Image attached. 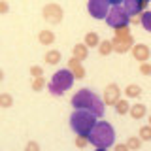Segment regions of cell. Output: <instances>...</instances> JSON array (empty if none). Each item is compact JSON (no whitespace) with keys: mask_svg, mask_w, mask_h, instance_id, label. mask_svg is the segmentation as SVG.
<instances>
[{"mask_svg":"<svg viewBox=\"0 0 151 151\" xmlns=\"http://www.w3.org/2000/svg\"><path fill=\"white\" fill-rule=\"evenodd\" d=\"M70 102H72L74 110H87L96 119L104 115V100L96 93H93L91 89H79V91H76V94L72 96Z\"/></svg>","mask_w":151,"mask_h":151,"instance_id":"1","label":"cell"},{"mask_svg":"<svg viewBox=\"0 0 151 151\" xmlns=\"http://www.w3.org/2000/svg\"><path fill=\"white\" fill-rule=\"evenodd\" d=\"M89 144H93L96 149H108L111 145H115V130L108 121H98L91 130V134L87 136Z\"/></svg>","mask_w":151,"mask_h":151,"instance_id":"2","label":"cell"},{"mask_svg":"<svg viewBox=\"0 0 151 151\" xmlns=\"http://www.w3.org/2000/svg\"><path fill=\"white\" fill-rule=\"evenodd\" d=\"M96 123V117L87 110H74L70 115V129L76 132V136H89Z\"/></svg>","mask_w":151,"mask_h":151,"instance_id":"3","label":"cell"},{"mask_svg":"<svg viewBox=\"0 0 151 151\" xmlns=\"http://www.w3.org/2000/svg\"><path fill=\"white\" fill-rule=\"evenodd\" d=\"M74 79H76L74 74L70 72L68 68H60V70H57L53 74L51 81L47 83V91L53 94V96H63L68 89H72Z\"/></svg>","mask_w":151,"mask_h":151,"instance_id":"4","label":"cell"},{"mask_svg":"<svg viewBox=\"0 0 151 151\" xmlns=\"http://www.w3.org/2000/svg\"><path fill=\"white\" fill-rule=\"evenodd\" d=\"M111 2V9H110V13H108V17H106V23L110 25L111 28H125V27H129V23H130V19L125 15V12L121 9L119 6V0H110Z\"/></svg>","mask_w":151,"mask_h":151,"instance_id":"5","label":"cell"},{"mask_svg":"<svg viewBox=\"0 0 151 151\" xmlns=\"http://www.w3.org/2000/svg\"><path fill=\"white\" fill-rule=\"evenodd\" d=\"M87 9L89 13H91L93 19H106L108 13H110L111 9V2L110 0H89L87 2Z\"/></svg>","mask_w":151,"mask_h":151,"instance_id":"6","label":"cell"},{"mask_svg":"<svg viewBox=\"0 0 151 151\" xmlns=\"http://www.w3.org/2000/svg\"><path fill=\"white\" fill-rule=\"evenodd\" d=\"M42 15H44L45 23H49V25H59L64 19V9L60 8L59 4L51 2V4H45V6L42 8Z\"/></svg>","mask_w":151,"mask_h":151,"instance_id":"7","label":"cell"},{"mask_svg":"<svg viewBox=\"0 0 151 151\" xmlns=\"http://www.w3.org/2000/svg\"><path fill=\"white\" fill-rule=\"evenodd\" d=\"M119 6L125 12V15L132 19L134 15H140L142 12L147 9V0H123V2L119 0Z\"/></svg>","mask_w":151,"mask_h":151,"instance_id":"8","label":"cell"},{"mask_svg":"<svg viewBox=\"0 0 151 151\" xmlns=\"http://www.w3.org/2000/svg\"><path fill=\"white\" fill-rule=\"evenodd\" d=\"M102 100H104V106H115V104L121 100V89H119V85H117V83L106 85Z\"/></svg>","mask_w":151,"mask_h":151,"instance_id":"9","label":"cell"},{"mask_svg":"<svg viewBox=\"0 0 151 151\" xmlns=\"http://www.w3.org/2000/svg\"><path fill=\"white\" fill-rule=\"evenodd\" d=\"M130 53H132V57H134L140 64H144V63L149 60L151 49H149V45H145V44H134V47L130 49Z\"/></svg>","mask_w":151,"mask_h":151,"instance_id":"10","label":"cell"},{"mask_svg":"<svg viewBox=\"0 0 151 151\" xmlns=\"http://www.w3.org/2000/svg\"><path fill=\"white\" fill-rule=\"evenodd\" d=\"M145 113H147V108H145V104L142 102H136V104H130V110H129V115L132 117V119H144Z\"/></svg>","mask_w":151,"mask_h":151,"instance_id":"11","label":"cell"},{"mask_svg":"<svg viewBox=\"0 0 151 151\" xmlns=\"http://www.w3.org/2000/svg\"><path fill=\"white\" fill-rule=\"evenodd\" d=\"M68 70L74 74L76 79H83V78H85V68L81 66V63H79V60L74 59V57L68 60Z\"/></svg>","mask_w":151,"mask_h":151,"instance_id":"12","label":"cell"},{"mask_svg":"<svg viewBox=\"0 0 151 151\" xmlns=\"http://www.w3.org/2000/svg\"><path fill=\"white\" fill-rule=\"evenodd\" d=\"M72 57L76 60H79V63H83V60H87L89 57V47L85 44H76L72 47Z\"/></svg>","mask_w":151,"mask_h":151,"instance_id":"13","label":"cell"},{"mask_svg":"<svg viewBox=\"0 0 151 151\" xmlns=\"http://www.w3.org/2000/svg\"><path fill=\"white\" fill-rule=\"evenodd\" d=\"M44 59H45V63H47V64L55 66V64H59V63H60L63 55H60V51H59V49H49V51H45Z\"/></svg>","mask_w":151,"mask_h":151,"instance_id":"14","label":"cell"},{"mask_svg":"<svg viewBox=\"0 0 151 151\" xmlns=\"http://www.w3.org/2000/svg\"><path fill=\"white\" fill-rule=\"evenodd\" d=\"M38 42H40L42 45H51L55 42V32L53 30H40V34H38Z\"/></svg>","mask_w":151,"mask_h":151,"instance_id":"15","label":"cell"},{"mask_svg":"<svg viewBox=\"0 0 151 151\" xmlns=\"http://www.w3.org/2000/svg\"><path fill=\"white\" fill-rule=\"evenodd\" d=\"M100 38H98V34L96 32H87V34H85V40H83V44L87 45V47H98L100 45Z\"/></svg>","mask_w":151,"mask_h":151,"instance_id":"16","label":"cell"},{"mask_svg":"<svg viewBox=\"0 0 151 151\" xmlns=\"http://www.w3.org/2000/svg\"><path fill=\"white\" fill-rule=\"evenodd\" d=\"M140 94H142V87H140V85L130 83V85H127V87H125V96L127 98H138Z\"/></svg>","mask_w":151,"mask_h":151,"instance_id":"17","label":"cell"},{"mask_svg":"<svg viewBox=\"0 0 151 151\" xmlns=\"http://www.w3.org/2000/svg\"><path fill=\"white\" fill-rule=\"evenodd\" d=\"M140 25L144 27V30L151 32V9H145L140 13Z\"/></svg>","mask_w":151,"mask_h":151,"instance_id":"18","label":"cell"},{"mask_svg":"<svg viewBox=\"0 0 151 151\" xmlns=\"http://www.w3.org/2000/svg\"><path fill=\"white\" fill-rule=\"evenodd\" d=\"M96 49H98V53H100L102 57H106V55L113 53V44H111V40H102V42H100V45H98Z\"/></svg>","mask_w":151,"mask_h":151,"instance_id":"19","label":"cell"},{"mask_svg":"<svg viewBox=\"0 0 151 151\" xmlns=\"http://www.w3.org/2000/svg\"><path fill=\"white\" fill-rule=\"evenodd\" d=\"M129 110H130V104L127 102L125 98H121V100L115 104V111H117V115H127V113H129Z\"/></svg>","mask_w":151,"mask_h":151,"instance_id":"20","label":"cell"},{"mask_svg":"<svg viewBox=\"0 0 151 151\" xmlns=\"http://www.w3.org/2000/svg\"><path fill=\"white\" fill-rule=\"evenodd\" d=\"M13 106V96L9 93H0V108H12Z\"/></svg>","mask_w":151,"mask_h":151,"instance_id":"21","label":"cell"},{"mask_svg":"<svg viewBox=\"0 0 151 151\" xmlns=\"http://www.w3.org/2000/svg\"><path fill=\"white\" fill-rule=\"evenodd\" d=\"M127 147H129V151H138L142 147V140L138 136H130V138L127 140Z\"/></svg>","mask_w":151,"mask_h":151,"instance_id":"22","label":"cell"},{"mask_svg":"<svg viewBox=\"0 0 151 151\" xmlns=\"http://www.w3.org/2000/svg\"><path fill=\"white\" fill-rule=\"evenodd\" d=\"M138 138H140L142 142H151V127H149V125H144V127L140 129Z\"/></svg>","mask_w":151,"mask_h":151,"instance_id":"23","label":"cell"},{"mask_svg":"<svg viewBox=\"0 0 151 151\" xmlns=\"http://www.w3.org/2000/svg\"><path fill=\"white\" fill-rule=\"evenodd\" d=\"M45 89V79L44 78H38L32 81V91H36V93H40V91H44Z\"/></svg>","mask_w":151,"mask_h":151,"instance_id":"24","label":"cell"},{"mask_svg":"<svg viewBox=\"0 0 151 151\" xmlns=\"http://www.w3.org/2000/svg\"><path fill=\"white\" fill-rule=\"evenodd\" d=\"M30 76H32L34 79H38V78H44V68H42V66H38V64L30 66Z\"/></svg>","mask_w":151,"mask_h":151,"instance_id":"25","label":"cell"},{"mask_svg":"<svg viewBox=\"0 0 151 151\" xmlns=\"http://www.w3.org/2000/svg\"><path fill=\"white\" fill-rule=\"evenodd\" d=\"M129 36H130L129 27H125V28H117V30H115V38H119V40H127Z\"/></svg>","mask_w":151,"mask_h":151,"instance_id":"26","label":"cell"},{"mask_svg":"<svg viewBox=\"0 0 151 151\" xmlns=\"http://www.w3.org/2000/svg\"><path fill=\"white\" fill-rule=\"evenodd\" d=\"M87 144H89L87 136H76V147L83 149V147H87Z\"/></svg>","mask_w":151,"mask_h":151,"instance_id":"27","label":"cell"},{"mask_svg":"<svg viewBox=\"0 0 151 151\" xmlns=\"http://www.w3.org/2000/svg\"><path fill=\"white\" fill-rule=\"evenodd\" d=\"M25 151H40V144H38V142H34V140H30V142L25 145Z\"/></svg>","mask_w":151,"mask_h":151,"instance_id":"28","label":"cell"},{"mask_svg":"<svg viewBox=\"0 0 151 151\" xmlns=\"http://www.w3.org/2000/svg\"><path fill=\"white\" fill-rule=\"evenodd\" d=\"M140 74H142V76H151V64H149V63L140 64Z\"/></svg>","mask_w":151,"mask_h":151,"instance_id":"29","label":"cell"},{"mask_svg":"<svg viewBox=\"0 0 151 151\" xmlns=\"http://www.w3.org/2000/svg\"><path fill=\"white\" fill-rule=\"evenodd\" d=\"M8 12H9V4L6 0H0V15H6Z\"/></svg>","mask_w":151,"mask_h":151,"instance_id":"30","label":"cell"},{"mask_svg":"<svg viewBox=\"0 0 151 151\" xmlns=\"http://www.w3.org/2000/svg\"><path fill=\"white\" fill-rule=\"evenodd\" d=\"M113 151H129V147H127V144H115Z\"/></svg>","mask_w":151,"mask_h":151,"instance_id":"31","label":"cell"},{"mask_svg":"<svg viewBox=\"0 0 151 151\" xmlns=\"http://www.w3.org/2000/svg\"><path fill=\"white\" fill-rule=\"evenodd\" d=\"M0 81H4V70L0 68Z\"/></svg>","mask_w":151,"mask_h":151,"instance_id":"32","label":"cell"},{"mask_svg":"<svg viewBox=\"0 0 151 151\" xmlns=\"http://www.w3.org/2000/svg\"><path fill=\"white\" fill-rule=\"evenodd\" d=\"M147 125H149V127H151V115H149V123H147Z\"/></svg>","mask_w":151,"mask_h":151,"instance_id":"33","label":"cell"},{"mask_svg":"<svg viewBox=\"0 0 151 151\" xmlns=\"http://www.w3.org/2000/svg\"><path fill=\"white\" fill-rule=\"evenodd\" d=\"M94 151H108V149H94Z\"/></svg>","mask_w":151,"mask_h":151,"instance_id":"34","label":"cell"}]
</instances>
